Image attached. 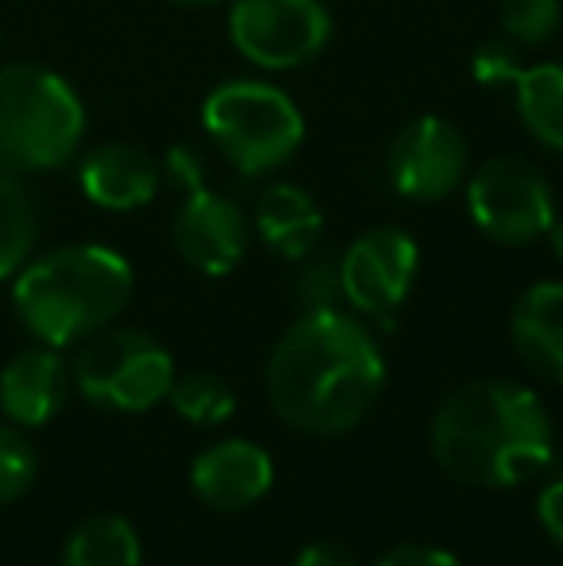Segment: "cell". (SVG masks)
Masks as SVG:
<instances>
[{
    "instance_id": "4316f807",
    "label": "cell",
    "mask_w": 563,
    "mask_h": 566,
    "mask_svg": "<svg viewBox=\"0 0 563 566\" xmlns=\"http://www.w3.org/2000/svg\"><path fill=\"white\" fill-rule=\"evenodd\" d=\"M536 516H541V528L563 547V478L549 482L536 497Z\"/></svg>"
},
{
    "instance_id": "6da1fadb",
    "label": "cell",
    "mask_w": 563,
    "mask_h": 566,
    "mask_svg": "<svg viewBox=\"0 0 563 566\" xmlns=\"http://www.w3.org/2000/svg\"><path fill=\"white\" fill-rule=\"evenodd\" d=\"M386 386L378 339L340 308L305 313L267 363V394L290 428L344 436L367 420Z\"/></svg>"
},
{
    "instance_id": "83f0119b",
    "label": "cell",
    "mask_w": 563,
    "mask_h": 566,
    "mask_svg": "<svg viewBox=\"0 0 563 566\" xmlns=\"http://www.w3.org/2000/svg\"><path fill=\"white\" fill-rule=\"evenodd\" d=\"M293 566H359V559L340 544H309L298 552Z\"/></svg>"
},
{
    "instance_id": "9c48e42d",
    "label": "cell",
    "mask_w": 563,
    "mask_h": 566,
    "mask_svg": "<svg viewBox=\"0 0 563 566\" xmlns=\"http://www.w3.org/2000/svg\"><path fill=\"white\" fill-rule=\"evenodd\" d=\"M471 174V147L463 132L444 116H414L390 143L386 178L394 193L417 205H436L463 189Z\"/></svg>"
},
{
    "instance_id": "d6986e66",
    "label": "cell",
    "mask_w": 563,
    "mask_h": 566,
    "mask_svg": "<svg viewBox=\"0 0 563 566\" xmlns=\"http://www.w3.org/2000/svg\"><path fill=\"white\" fill-rule=\"evenodd\" d=\"M39 235V205L15 174H0V282L15 277Z\"/></svg>"
},
{
    "instance_id": "7402d4cb",
    "label": "cell",
    "mask_w": 563,
    "mask_h": 566,
    "mask_svg": "<svg viewBox=\"0 0 563 566\" xmlns=\"http://www.w3.org/2000/svg\"><path fill=\"white\" fill-rule=\"evenodd\" d=\"M35 448L15 428L0 424V505H12L35 482Z\"/></svg>"
},
{
    "instance_id": "8992f818",
    "label": "cell",
    "mask_w": 563,
    "mask_h": 566,
    "mask_svg": "<svg viewBox=\"0 0 563 566\" xmlns=\"http://www.w3.org/2000/svg\"><path fill=\"white\" fill-rule=\"evenodd\" d=\"M70 378L93 405L116 412H147L170 397L178 374L170 350L155 336L136 328H101L82 343Z\"/></svg>"
},
{
    "instance_id": "ba28073f",
    "label": "cell",
    "mask_w": 563,
    "mask_h": 566,
    "mask_svg": "<svg viewBox=\"0 0 563 566\" xmlns=\"http://www.w3.org/2000/svg\"><path fill=\"white\" fill-rule=\"evenodd\" d=\"M228 39L259 70H298L332 39V15L321 0H232Z\"/></svg>"
},
{
    "instance_id": "4fadbf2b",
    "label": "cell",
    "mask_w": 563,
    "mask_h": 566,
    "mask_svg": "<svg viewBox=\"0 0 563 566\" xmlns=\"http://www.w3.org/2000/svg\"><path fill=\"white\" fill-rule=\"evenodd\" d=\"M82 193L90 197L97 209L108 212H136L150 205L163 189V166L147 155L143 147L132 143H105L93 147L82 158Z\"/></svg>"
},
{
    "instance_id": "5b68a950",
    "label": "cell",
    "mask_w": 563,
    "mask_h": 566,
    "mask_svg": "<svg viewBox=\"0 0 563 566\" xmlns=\"http://www.w3.org/2000/svg\"><path fill=\"white\" fill-rule=\"evenodd\" d=\"M201 124L212 147L243 174L267 178L298 158L305 143V116L290 97L259 77H232L209 90Z\"/></svg>"
},
{
    "instance_id": "9a60e30c",
    "label": "cell",
    "mask_w": 563,
    "mask_h": 566,
    "mask_svg": "<svg viewBox=\"0 0 563 566\" xmlns=\"http://www.w3.org/2000/svg\"><path fill=\"white\" fill-rule=\"evenodd\" d=\"M510 336L536 378L563 386V282H536L521 293Z\"/></svg>"
},
{
    "instance_id": "8fae6325",
    "label": "cell",
    "mask_w": 563,
    "mask_h": 566,
    "mask_svg": "<svg viewBox=\"0 0 563 566\" xmlns=\"http://www.w3.org/2000/svg\"><path fill=\"white\" fill-rule=\"evenodd\" d=\"M170 235L186 266H194L205 277H225L248 254L251 224L236 201H228L209 186H197L181 193Z\"/></svg>"
},
{
    "instance_id": "44dd1931",
    "label": "cell",
    "mask_w": 563,
    "mask_h": 566,
    "mask_svg": "<svg viewBox=\"0 0 563 566\" xmlns=\"http://www.w3.org/2000/svg\"><path fill=\"white\" fill-rule=\"evenodd\" d=\"M502 35L518 46H544L563 23V0H502Z\"/></svg>"
},
{
    "instance_id": "52a82bcc",
    "label": "cell",
    "mask_w": 563,
    "mask_h": 566,
    "mask_svg": "<svg viewBox=\"0 0 563 566\" xmlns=\"http://www.w3.org/2000/svg\"><path fill=\"white\" fill-rule=\"evenodd\" d=\"M471 224L502 247H529L549 235L556 220V197L541 166L521 155H494L463 181Z\"/></svg>"
},
{
    "instance_id": "7a4b0ae2",
    "label": "cell",
    "mask_w": 563,
    "mask_h": 566,
    "mask_svg": "<svg viewBox=\"0 0 563 566\" xmlns=\"http://www.w3.org/2000/svg\"><path fill=\"white\" fill-rule=\"evenodd\" d=\"M432 459L451 482L510 490L556 454V428L533 389L505 378L463 381L432 417Z\"/></svg>"
},
{
    "instance_id": "7c38bea8",
    "label": "cell",
    "mask_w": 563,
    "mask_h": 566,
    "mask_svg": "<svg viewBox=\"0 0 563 566\" xmlns=\"http://www.w3.org/2000/svg\"><path fill=\"white\" fill-rule=\"evenodd\" d=\"M189 485L217 513H240L271 493L274 462L251 440H220L194 459Z\"/></svg>"
},
{
    "instance_id": "277c9868",
    "label": "cell",
    "mask_w": 563,
    "mask_h": 566,
    "mask_svg": "<svg viewBox=\"0 0 563 566\" xmlns=\"http://www.w3.org/2000/svg\"><path fill=\"white\" fill-rule=\"evenodd\" d=\"M85 139L82 97L46 66L0 70V174H46L66 166Z\"/></svg>"
},
{
    "instance_id": "30bf717a",
    "label": "cell",
    "mask_w": 563,
    "mask_h": 566,
    "mask_svg": "<svg viewBox=\"0 0 563 566\" xmlns=\"http://www.w3.org/2000/svg\"><path fill=\"white\" fill-rule=\"evenodd\" d=\"M340 290L344 301L363 316L390 321L409 297L421 266L417 239L402 228H371L340 254Z\"/></svg>"
},
{
    "instance_id": "ffe728a7",
    "label": "cell",
    "mask_w": 563,
    "mask_h": 566,
    "mask_svg": "<svg viewBox=\"0 0 563 566\" xmlns=\"http://www.w3.org/2000/svg\"><path fill=\"white\" fill-rule=\"evenodd\" d=\"M170 405L189 424H220L236 412V394L217 374H181L170 386Z\"/></svg>"
},
{
    "instance_id": "603a6c76",
    "label": "cell",
    "mask_w": 563,
    "mask_h": 566,
    "mask_svg": "<svg viewBox=\"0 0 563 566\" xmlns=\"http://www.w3.org/2000/svg\"><path fill=\"white\" fill-rule=\"evenodd\" d=\"M521 70H525L521 46L510 43L505 35L487 39V43H479L471 54V77L482 85V90H513Z\"/></svg>"
},
{
    "instance_id": "f546056e",
    "label": "cell",
    "mask_w": 563,
    "mask_h": 566,
    "mask_svg": "<svg viewBox=\"0 0 563 566\" xmlns=\"http://www.w3.org/2000/svg\"><path fill=\"white\" fill-rule=\"evenodd\" d=\"M174 4H181V8H212V4H220V0H174Z\"/></svg>"
},
{
    "instance_id": "d4e9b609",
    "label": "cell",
    "mask_w": 563,
    "mask_h": 566,
    "mask_svg": "<svg viewBox=\"0 0 563 566\" xmlns=\"http://www.w3.org/2000/svg\"><path fill=\"white\" fill-rule=\"evenodd\" d=\"M163 178L170 181L174 189H181V193H189V189L205 186V163H201V155H197L194 147H186V143H174V147L166 150V158H163Z\"/></svg>"
},
{
    "instance_id": "f1b7e54d",
    "label": "cell",
    "mask_w": 563,
    "mask_h": 566,
    "mask_svg": "<svg viewBox=\"0 0 563 566\" xmlns=\"http://www.w3.org/2000/svg\"><path fill=\"white\" fill-rule=\"evenodd\" d=\"M549 243H552V254L563 262V217L556 212V220H552V228H549Z\"/></svg>"
},
{
    "instance_id": "3957f363",
    "label": "cell",
    "mask_w": 563,
    "mask_h": 566,
    "mask_svg": "<svg viewBox=\"0 0 563 566\" xmlns=\"http://www.w3.org/2000/svg\"><path fill=\"white\" fill-rule=\"evenodd\" d=\"M136 274L121 251L74 243L23 262L12 305L23 328L46 347H70L97 336L128 308Z\"/></svg>"
},
{
    "instance_id": "cb8c5ba5",
    "label": "cell",
    "mask_w": 563,
    "mask_h": 566,
    "mask_svg": "<svg viewBox=\"0 0 563 566\" xmlns=\"http://www.w3.org/2000/svg\"><path fill=\"white\" fill-rule=\"evenodd\" d=\"M298 297L305 313H321V308H336L344 301V290H340V262L321 259V262H309L301 270V282H298Z\"/></svg>"
},
{
    "instance_id": "e0dca14e",
    "label": "cell",
    "mask_w": 563,
    "mask_h": 566,
    "mask_svg": "<svg viewBox=\"0 0 563 566\" xmlns=\"http://www.w3.org/2000/svg\"><path fill=\"white\" fill-rule=\"evenodd\" d=\"M518 93V116L525 132L541 147L563 155V62H536L525 66L513 85Z\"/></svg>"
},
{
    "instance_id": "2e32d148",
    "label": "cell",
    "mask_w": 563,
    "mask_h": 566,
    "mask_svg": "<svg viewBox=\"0 0 563 566\" xmlns=\"http://www.w3.org/2000/svg\"><path fill=\"white\" fill-rule=\"evenodd\" d=\"M256 231L279 259H309L321 243L324 212L316 197L290 181H274L256 201Z\"/></svg>"
},
{
    "instance_id": "ac0fdd59",
    "label": "cell",
    "mask_w": 563,
    "mask_h": 566,
    "mask_svg": "<svg viewBox=\"0 0 563 566\" xmlns=\"http://www.w3.org/2000/svg\"><path fill=\"white\" fill-rule=\"evenodd\" d=\"M62 566H143L139 532L116 513L90 516L70 532Z\"/></svg>"
},
{
    "instance_id": "5bb4252c",
    "label": "cell",
    "mask_w": 563,
    "mask_h": 566,
    "mask_svg": "<svg viewBox=\"0 0 563 566\" xmlns=\"http://www.w3.org/2000/svg\"><path fill=\"white\" fill-rule=\"evenodd\" d=\"M70 366L62 363L59 347L20 350L12 363L0 370V409L12 424L39 428L54 420V412L70 397Z\"/></svg>"
},
{
    "instance_id": "484cf974",
    "label": "cell",
    "mask_w": 563,
    "mask_h": 566,
    "mask_svg": "<svg viewBox=\"0 0 563 566\" xmlns=\"http://www.w3.org/2000/svg\"><path fill=\"white\" fill-rule=\"evenodd\" d=\"M375 566H463L451 552L428 544H402L394 552H386Z\"/></svg>"
}]
</instances>
